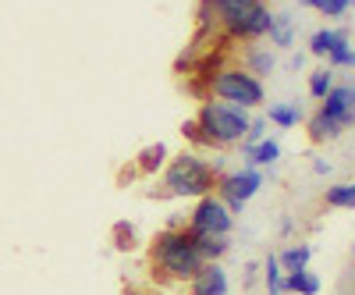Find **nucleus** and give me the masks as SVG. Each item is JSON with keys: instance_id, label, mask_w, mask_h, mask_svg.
<instances>
[{"instance_id": "nucleus-1", "label": "nucleus", "mask_w": 355, "mask_h": 295, "mask_svg": "<svg viewBox=\"0 0 355 295\" xmlns=\"http://www.w3.org/2000/svg\"><path fill=\"white\" fill-rule=\"evenodd\" d=\"M153 263L174 281H192L202 271V253H199V239L189 228H171L160 231L153 242Z\"/></svg>"}, {"instance_id": "nucleus-2", "label": "nucleus", "mask_w": 355, "mask_h": 295, "mask_svg": "<svg viewBox=\"0 0 355 295\" xmlns=\"http://www.w3.org/2000/svg\"><path fill=\"white\" fill-rule=\"evenodd\" d=\"M196 125H199L206 146H234V142L245 139L252 117L242 107H231V103H220V100H206L199 107V114H196Z\"/></svg>"}, {"instance_id": "nucleus-3", "label": "nucleus", "mask_w": 355, "mask_h": 295, "mask_svg": "<svg viewBox=\"0 0 355 295\" xmlns=\"http://www.w3.org/2000/svg\"><path fill=\"white\" fill-rule=\"evenodd\" d=\"M164 185L171 196H210L217 178H214V167L210 164H202L196 153H182V157H174L167 174H164Z\"/></svg>"}, {"instance_id": "nucleus-4", "label": "nucleus", "mask_w": 355, "mask_h": 295, "mask_svg": "<svg viewBox=\"0 0 355 295\" xmlns=\"http://www.w3.org/2000/svg\"><path fill=\"white\" fill-rule=\"evenodd\" d=\"M214 8H217V18L224 25V33L234 36V40H263L270 22H274V11L266 4L242 8V4H231V0H214Z\"/></svg>"}, {"instance_id": "nucleus-5", "label": "nucleus", "mask_w": 355, "mask_h": 295, "mask_svg": "<svg viewBox=\"0 0 355 295\" xmlns=\"http://www.w3.org/2000/svg\"><path fill=\"white\" fill-rule=\"evenodd\" d=\"M210 90L220 103H231V107H242V110H252L266 100L263 93V82L256 75H249L245 68H224L217 75H210Z\"/></svg>"}, {"instance_id": "nucleus-6", "label": "nucleus", "mask_w": 355, "mask_h": 295, "mask_svg": "<svg viewBox=\"0 0 355 295\" xmlns=\"http://www.w3.org/2000/svg\"><path fill=\"white\" fill-rule=\"evenodd\" d=\"M234 228V217L227 214V206L217 199V196H202L192 210V221H189V231L199 235V239H227Z\"/></svg>"}, {"instance_id": "nucleus-7", "label": "nucleus", "mask_w": 355, "mask_h": 295, "mask_svg": "<svg viewBox=\"0 0 355 295\" xmlns=\"http://www.w3.org/2000/svg\"><path fill=\"white\" fill-rule=\"evenodd\" d=\"M220 189V203L227 206V214H242V206L263 189V174L256 167H245V171H234V174H224V178L217 182Z\"/></svg>"}, {"instance_id": "nucleus-8", "label": "nucleus", "mask_w": 355, "mask_h": 295, "mask_svg": "<svg viewBox=\"0 0 355 295\" xmlns=\"http://www.w3.org/2000/svg\"><path fill=\"white\" fill-rule=\"evenodd\" d=\"M316 114H323L338 128L355 125V85H334V90L320 100V110Z\"/></svg>"}, {"instance_id": "nucleus-9", "label": "nucleus", "mask_w": 355, "mask_h": 295, "mask_svg": "<svg viewBox=\"0 0 355 295\" xmlns=\"http://www.w3.org/2000/svg\"><path fill=\"white\" fill-rule=\"evenodd\" d=\"M192 295H227V271L220 263H202V271L192 278Z\"/></svg>"}, {"instance_id": "nucleus-10", "label": "nucleus", "mask_w": 355, "mask_h": 295, "mask_svg": "<svg viewBox=\"0 0 355 295\" xmlns=\"http://www.w3.org/2000/svg\"><path fill=\"white\" fill-rule=\"evenodd\" d=\"M348 36L341 33V28H316V33L309 36V53L313 57H327L338 43H345Z\"/></svg>"}, {"instance_id": "nucleus-11", "label": "nucleus", "mask_w": 355, "mask_h": 295, "mask_svg": "<svg viewBox=\"0 0 355 295\" xmlns=\"http://www.w3.org/2000/svg\"><path fill=\"white\" fill-rule=\"evenodd\" d=\"M266 36H270L274 47H291L295 43V18L284 11H274V22L266 28Z\"/></svg>"}, {"instance_id": "nucleus-12", "label": "nucleus", "mask_w": 355, "mask_h": 295, "mask_svg": "<svg viewBox=\"0 0 355 295\" xmlns=\"http://www.w3.org/2000/svg\"><path fill=\"white\" fill-rule=\"evenodd\" d=\"M284 288L295 292V295H316L320 292V278L309 267L306 271H291V274H284Z\"/></svg>"}, {"instance_id": "nucleus-13", "label": "nucleus", "mask_w": 355, "mask_h": 295, "mask_svg": "<svg viewBox=\"0 0 355 295\" xmlns=\"http://www.w3.org/2000/svg\"><path fill=\"white\" fill-rule=\"evenodd\" d=\"M242 150L252 164H277L281 160V142H274V139H263L256 146H242Z\"/></svg>"}, {"instance_id": "nucleus-14", "label": "nucleus", "mask_w": 355, "mask_h": 295, "mask_svg": "<svg viewBox=\"0 0 355 295\" xmlns=\"http://www.w3.org/2000/svg\"><path fill=\"white\" fill-rule=\"evenodd\" d=\"M309 256H313L309 246H291V249H284V253L277 256V263H281L284 274H291V271H306V267H309Z\"/></svg>"}, {"instance_id": "nucleus-15", "label": "nucleus", "mask_w": 355, "mask_h": 295, "mask_svg": "<svg viewBox=\"0 0 355 295\" xmlns=\"http://www.w3.org/2000/svg\"><path fill=\"white\" fill-rule=\"evenodd\" d=\"M245 61H249V68H245V71H249V75H256V78H259V75H270V71L277 68L274 50H249V53H245Z\"/></svg>"}, {"instance_id": "nucleus-16", "label": "nucleus", "mask_w": 355, "mask_h": 295, "mask_svg": "<svg viewBox=\"0 0 355 295\" xmlns=\"http://www.w3.org/2000/svg\"><path fill=\"white\" fill-rule=\"evenodd\" d=\"M323 199H327V206H338V210H355V182L331 185Z\"/></svg>"}, {"instance_id": "nucleus-17", "label": "nucleus", "mask_w": 355, "mask_h": 295, "mask_svg": "<svg viewBox=\"0 0 355 295\" xmlns=\"http://www.w3.org/2000/svg\"><path fill=\"white\" fill-rule=\"evenodd\" d=\"M263 281H266V288H270V295H288V288H284V271H281L277 256H266V263H263Z\"/></svg>"}, {"instance_id": "nucleus-18", "label": "nucleus", "mask_w": 355, "mask_h": 295, "mask_svg": "<svg viewBox=\"0 0 355 295\" xmlns=\"http://www.w3.org/2000/svg\"><path fill=\"white\" fill-rule=\"evenodd\" d=\"M334 135H341V128H338L334 121H327L323 114H313V117H309V139H313V142H327V139H334Z\"/></svg>"}, {"instance_id": "nucleus-19", "label": "nucleus", "mask_w": 355, "mask_h": 295, "mask_svg": "<svg viewBox=\"0 0 355 295\" xmlns=\"http://www.w3.org/2000/svg\"><path fill=\"white\" fill-rule=\"evenodd\" d=\"M331 90H334V71L331 68H320V71L309 75V96L313 100H323Z\"/></svg>"}, {"instance_id": "nucleus-20", "label": "nucleus", "mask_w": 355, "mask_h": 295, "mask_svg": "<svg viewBox=\"0 0 355 295\" xmlns=\"http://www.w3.org/2000/svg\"><path fill=\"white\" fill-rule=\"evenodd\" d=\"M266 117H270L274 125H281V128H295V125H299V107H291V103H270Z\"/></svg>"}, {"instance_id": "nucleus-21", "label": "nucleus", "mask_w": 355, "mask_h": 295, "mask_svg": "<svg viewBox=\"0 0 355 295\" xmlns=\"http://www.w3.org/2000/svg\"><path fill=\"white\" fill-rule=\"evenodd\" d=\"M327 68H355V50L348 47V40L338 43V47L327 53Z\"/></svg>"}, {"instance_id": "nucleus-22", "label": "nucleus", "mask_w": 355, "mask_h": 295, "mask_svg": "<svg viewBox=\"0 0 355 295\" xmlns=\"http://www.w3.org/2000/svg\"><path fill=\"white\" fill-rule=\"evenodd\" d=\"M348 8H355V0H320V15H327V18H341Z\"/></svg>"}, {"instance_id": "nucleus-23", "label": "nucleus", "mask_w": 355, "mask_h": 295, "mask_svg": "<svg viewBox=\"0 0 355 295\" xmlns=\"http://www.w3.org/2000/svg\"><path fill=\"white\" fill-rule=\"evenodd\" d=\"M164 157H167V150L157 142V146H150V150L142 153V160H139V164H142V171H153V167H160V164H164Z\"/></svg>"}, {"instance_id": "nucleus-24", "label": "nucleus", "mask_w": 355, "mask_h": 295, "mask_svg": "<svg viewBox=\"0 0 355 295\" xmlns=\"http://www.w3.org/2000/svg\"><path fill=\"white\" fill-rule=\"evenodd\" d=\"M231 4H242V8H252V4H263V0H231Z\"/></svg>"}, {"instance_id": "nucleus-25", "label": "nucleus", "mask_w": 355, "mask_h": 295, "mask_svg": "<svg viewBox=\"0 0 355 295\" xmlns=\"http://www.w3.org/2000/svg\"><path fill=\"white\" fill-rule=\"evenodd\" d=\"M302 8H320V0H299Z\"/></svg>"}]
</instances>
